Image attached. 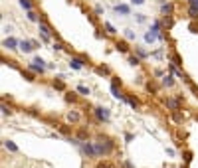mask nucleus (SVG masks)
I'll return each instance as SVG.
<instances>
[{
    "label": "nucleus",
    "instance_id": "obj_1",
    "mask_svg": "<svg viewBox=\"0 0 198 168\" xmlns=\"http://www.w3.org/2000/svg\"><path fill=\"white\" fill-rule=\"evenodd\" d=\"M87 63H89V57L87 56H71V57H69V67L76 69V71L83 69Z\"/></svg>",
    "mask_w": 198,
    "mask_h": 168
},
{
    "label": "nucleus",
    "instance_id": "obj_2",
    "mask_svg": "<svg viewBox=\"0 0 198 168\" xmlns=\"http://www.w3.org/2000/svg\"><path fill=\"white\" fill-rule=\"evenodd\" d=\"M93 115L101 123H109V119H111V113H109V109H105V107H95Z\"/></svg>",
    "mask_w": 198,
    "mask_h": 168
},
{
    "label": "nucleus",
    "instance_id": "obj_3",
    "mask_svg": "<svg viewBox=\"0 0 198 168\" xmlns=\"http://www.w3.org/2000/svg\"><path fill=\"white\" fill-rule=\"evenodd\" d=\"M79 148H81V152H83L85 156H89V158L97 156V154H95V146H93V143H87V140H81V143H79Z\"/></svg>",
    "mask_w": 198,
    "mask_h": 168
},
{
    "label": "nucleus",
    "instance_id": "obj_4",
    "mask_svg": "<svg viewBox=\"0 0 198 168\" xmlns=\"http://www.w3.org/2000/svg\"><path fill=\"white\" fill-rule=\"evenodd\" d=\"M163 103H164V107L170 109V111H178L180 109V101L176 99V97H167V99H163Z\"/></svg>",
    "mask_w": 198,
    "mask_h": 168
},
{
    "label": "nucleus",
    "instance_id": "obj_5",
    "mask_svg": "<svg viewBox=\"0 0 198 168\" xmlns=\"http://www.w3.org/2000/svg\"><path fill=\"white\" fill-rule=\"evenodd\" d=\"M160 14L163 16H174V4L173 2H163L160 4Z\"/></svg>",
    "mask_w": 198,
    "mask_h": 168
},
{
    "label": "nucleus",
    "instance_id": "obj_6",
    "mask_svg": "<svg viewBox=\"0 0 198 168\" xmlns=\"http://www.w3.org/2000/svg\"><path fill=\"white\" fill-rule=\"evenodd\" d=\"M18 50H20V52H24V53H30V52H34L36 48H34V44H32V40H20Z\"/></svg>",
    "mask_w": 198,
    "mask_h": 168
},
{
    "label": "nucleus",
    "instance_id": "obj_7",
    "mask_svg": "<svg viewBox=\"0 0 198 168\" xmlns=\"http://www.w3.org/2000/svg\"><path fill=\"white\" fill-rule=\"evenodd\" d=\"M18 46H20V40H14L10 36L2 42V48H6V50H18Z\"/></svg>",
    "mask_w": 198,
    "mask_h": 168
},
{
    "label": "nucleus",
    "instance_id": "obj_8",
    "mask_svg": "<svg viewBox=\"0 0 198 168\" xmlns=\"http://www.w3.org/2000/svg\"><path fill=\"white\" fill-rule=\"evenodd\" d=\"M115 50L121 52V53H129V50H131V48H129V42H127V40H117V42H115Z\"/></svg>",
    "mask_w": 198,
    "mask_h": 168
},
{
    "label": "nucleus",
    "instance_id": "obj_9",
    "mask_svg": "<svg viewBox=\"0 0 198 168\" xmlns=\"http://www.w3.org/2000/svg\"><path fill=\"white\" fill-rule=\"evenodd\" d=\"M113 10H115L117 14H123V16H129L131 14V6H129V4H115Z\"/></svg>",
    "mask_w": 198,
    "mask_h": 168
},
{
    "label": "nucleus",
    "instance_id": "obj_10",
    "mask_svg": "<svg viewBox=\"0 0 198 168\" xmlns=\"http://www.w3.org/2000/svg\"><path fill=\"white\" fill-rule=\"evenodd\" d=\"M111 93H113V97L119 99V101H125V97H127V93H123L119 85H113V83H111Z\"/></svg>",
    "mask_w": 198,
    "mask_h": 168
},
{
    "label": "nucleus",
    "instance_id": "obj_11",
    "mask_svg": "<svg viewBox=\"0 0 198 168\" xmlns=\"http://www.w3.org/2000/svg\"><path fill=\"white\" fill-rule=\"evenodd\" d=\"M125 103H127V105H131L135 111H139V107H141V103H139V99H137V97H133L131 93H127V97H125Z\"/></svg>",
    "mask_w": 198,
    "mask_h": 168
},
{
    "label": "nucleus",
    "instance_id": "obj_12",
    "mask_svg": "<svg viewBox=\"0 0 198 168\" xmlns=\"http://www.w3.org/2000/svg\"><path fill=\"white\" fill-rule=\"evenodd\" d=\"M28 69H30V71H34L36 75H42V73L46 71V66H40V63L32 61V63H28Z\"/></svg>",
    "mask_w": 198,
    "mask_h": 168
},
{
    "label": "nucleus",
    "instance_id": "obj_13",
    "mask_svg": "<svg viewBox=\"0 0 198 168\" xmlns=\"http://www.w3.org/2000/svg\"><path fill=\"white\" fill-rule=\"evenodd\" d=\"M160 85H163V87H173V85H174V73L164 75V77L160 79Z\"/></svg>",
    "mask_w": 198,
    "mask_h": 168
},
{
    "label": "nucleus",
    "instance_id": "obj_14",
    "mask_svg": "<svg viewBox=\"0 0 198 168\" xmlns=\"http://www.w3.org/2000/svg\"><path fill=\"white\" fill-rule=\"evenodd\" d=\"M52 87L56 89V91H66V81H63L62 77H58V79L52 81Z\"/></svg>",
    "mask_w": 198,
    "mask_h": 168
},
{
    "label": "nucleus",
    "instance_id": "obj_15",
    "mask_svg": "<svg viewBox=\"0 0 198 168\" xmlns=\"http://www.w3.org/2000/svg\"><path fill=\"white\" fill-rule=\"evenodd\" d=\"M145 89L149 91V93H153V95H159V85L154 83L153 79H151V81H147V83H145Z\"/></svg>",
    "mask_w": 198,
    "mask_h": 168
},
{
    "label": "nucleus",
    "instance_id": "obj_16",
    "mask_svg": "<svg viewBox=\"0 0 198 168\" xmlns=\"http://www.w3.org/2000/svg\"><path fill=\"white\" fill-rule=\"evenodd\" d=\"M135 56H139L141 59H147V57H151V53H149L143 46H135Z\"/></svg>",
    "mask_w": 198,
    "mask_h": 168
},
{
    "label": "nucleus",
    "instance_id": "obj_17",
    "mask_svg": "<svg viewBox=\"0 0 198 168\" xmlns=\"http://www.w3.org/2000/svg\"><path fill=\"white\" fill-rule=\"evenodd\" d=\"M95 73H97V75H105V77H111V69L107 66H97V67H95Z\"/></svg>",
    "mask_w": 198,
    "mask_h": 168
},
{
    "label": "nucleus",
    "instance_id": "obj_18",
    "mask_svg": "<svg viewBox=\"0 0 198 168\" xmlns=\"http://www.w3.org/2000/svg\"><path fill=\"white\" fill-rule=\"evenodd\" d=\"M20 73H22V77L26 81H36V73L30 71V69H20Z\"/></svg>",
    "mask_w": 198,
    "mask_h": 168
},
{
    "label": "nucleus",
    "instance_id": "obj_19",
    "mask_svg": "<svg viewBox=\"0 0 198 168\" xmlns=\"http://www.w3.org/2000/svg\"><path fill=\"white\" fill-rule=\"evenodd\" d=\"M103 30H105L109 36H117V30H115V26L111 24V22H103Z\"/></svg>",
    "mask_w": 198,
    "mask_h": 168
},
{
    "label": "nucleus",
    "instance_id": "obj_20",
    "mask_svg": "<svg viewBox=\"0 0 198 168\" xmlns=\"http://www.w3.org/2000/svg\"><path fill=\"white\" fill-rule=\"evenodd\" d=\"M76 91H77L79 95H85V97H87V95H91V89H89L87 85H81V83H79L77 87H76Z\"/></svg>",
    "mask_w": 198,
    "mask_h": 168
},
{
    "label": "nucleus",
    "instance_id": "obj_21",
    "mask_svg": "<svg viewBox=\"0 0 198 168\" xmlns=\"http://www.w3.org/2000/svg\"><path fill=\"white\" fill-rule=\"evenodd\" d=\"M79 119H81V115H79L77 111H69L67 113V121L69 123H79Z\"/></svg>",
    "mask_w": 198,
    "mask_h": 168
},
{
    "label": "nucleus",
    "instance_id": "obj_22",
    "mask_svg": "<svg viewBox=\"0 0 198 168\" xmlns=\"http://www.w3.org/2000/svg\"><path fill=\"white\" fill-rule=\"evenodd\" d=\"M66 101L67 103H77V91H66Z\"/></svg>",
    "mask_w": 198,
    "mask_h": 168
},
{
    "label": "nucleus",
    "instance_id": "obj_23",
    "mask_svg": "<svg viewBox=\"0 0 198 168\" xmlns=\"http://www.w3.org/2000/svg\"><path fill=\"white\" fill-rule=\"evenodd\" d=\"M18 4L22 6L26 12H30V10H34V4H32V0H18Z\"/></svg>",
    "mask_w": 198,
    "mask_h": 168
},
{
    "label": "nucleus",
    "instance_id": "obj_24",
    "mask_svg": "<svg viewBox=\"0 0 198 168\" xmlns=\"http://www.w3.org/2000/svg\"><path fill=\"white\" fill-rule=\"evenodd\" d=\"M52 50H56V52H66L67 48L63 46V44H62L60 40H53V42H52Z\"/></svg>",
    "mask_w": 198,
    "mask_h": 168
},
{
    "label": "nucleus",
    "instance_id": "obj_25",
    "mask_svg": "<svg viewBox=\"0 0 198 168\" xmlns=\"http://www.w3.org/2000/svg\"><path fill=\"white\" fill-rule=\"evenodd\" d=\"M154 40H159V36H157V34H153L151 30H149V32H145V42H147V44H153Z\"/></svg>",
    "mask_w": 198,
    "mask_h": 168
},
{
    "label": "nucleus",
    "instance_id": "obj_26",
    "mask_svg": "<svg viewBox=\"0 0 198 168\" xmlns=\"http://www.w3.org/2000/svg\"><path fill=\"white\" fill-rule=\"evenodd\" d=\"M188 18H190V20H198V8L188 6Z\"/></svg>",
    "mask_w": 198,
    "mask_h": 168
},
{
    "label": "nucleus",
    "instance_id": "obj_27",
    "mask_svg": "<svg viewBox=\"0 0 198 168\" xmlns=\"http://www.w3.org/2000/svg\"><path fill=\"white\" fill-rule=\"evenodd\" d=\"M129 66H133V67L141 66V57L139 56H129Z\"/></svg>",
    "mask_w": 198,
    "mask_h": 168
},
{
    "label": "nucleus",
    "instance_id": "obj_28",
    "mask_svg": "<svg viewBox=\"0 0 198 168\" xmlns=\"http://www.w3.org/2000/svg\"><path fill=\"white\" fill-rule=\"evenodd\" d=\"M170 113H173V119H174L176 123H182V121H184V115L180 113V109H178V111H170Z\"/></svg>",
    "mask_w": 198,
    "mask_h": 168
},
{
    "label": "nucleus",
    "instance_id": "obj_29",
    "mask_svg": "<svg viewBox=\"0 0 198 168\" xmlns=\"http://www.w3.org/2000/svg\"><path fill=\"white\" fill-rule=\"evenodd\" d=\"M28 20H30V22H36V24H38L40 20H42V16L38 18V14H36L34 10H30V12H28Z\"/></svg>",
    "mask_w": 198,
    "mask_h": 168
},
{
    "label": "nucleus",
    "instance_id": "obj_30",
    "mask_svg": "<svg viewBox=\"0 0 198 168\" xmlns=\"http://www.w3.org/2000/svg\"><path fill=\"white\" fill-rule=\"evenodd\" d=\"M4 146H6L8 150H12V152H18V146H16L12 140H4Z\"/></svg>",
    "mask_w": 198,
    "mask_h": 168
},
{
    "label": "nucleus",
    "instance_id": "obj_31",
    "mask_svg": "<svg viewBox=\"0 0 198 168\" xmlns=\"http://www.w3.org/2000/svg\"><path fill=\"white\" fill-rule=\"evenodd\" d=\"M125 40H127V42H133V40H135V32L127 28V30H125Z\"/></svg>",
    "mask_w": 198,
    "mask_h": 168
},
{
    "label": "nucleus",
    "instance_id": "obj_32",
    "mask_svg": "<svg viewBox=\"0 0 198 168\" xmlns=\"http://www.w3.org/2000/svg\"><path fill=\"white\" fill-rule=\"evenodd\" d=\"M135 20L139 24H145L147 22V18H145V14H135Z\"/></svg>",
    "mask_w": 198,
    "mask_h": 168
},
{
    "label": "nucleus",
    "instance_id": "obj_33",
    "mask_svg": "<svg viewBox=\"0 0 198 168\" xmlns=\"http://www.w3.org/2000/svg\"><path fill=\"white\" fill-rule=\"evenodd\" d=\"M2 115H12V109L6 107V103H2Z\"/></svg>",
    "mask_w": 198,
    "mask_h": 168
},
{
    "label": "nucleus",
    "instance_id": "obj_34",
    "mask_svg": "<svg viewBox=\"0 0 198 168\" xmlns=\"http://www.w3.org/2000/svg\"><path fill=\"white\" fill-rule=\"evenodd\" d=\"M58 129H60V133H63V134H69V133H71V129L66 127V125H62V127H58Z\"/></svg>",
    "mask_w": 198,
    "mask_h": 168
},
{
    "label": "nucleus",
    "instance_id": "obj_35",
    "mask_svg": "<svg viewBox=\"0 0 198 168\" xmlns=\"http://www.w3.org/2000/svg\"><path fill=\"white\" fill-rule=\"evenodd\" d=\"M77 137H79V140H87V131H79Z\"/></svg>",
    "mask_w": 198,
    "mask_h": 168
},
{
    "label": "nucleus",
    "instance_id": "obj_36",
    "mask_svg": "<svg viewBox=\"0 0 198 168\" xmlns=\"http://www.w3.org/2000/svg\"><path fill=\"white\" fill-rule=\"evenodd\" d=\"M190 160H192V152H190V150H186V152H184V162L188 164Z\"/></svg>",
    "mask_w": 198,
    "mask_h": 168
},
{
    "label": "nucleus",
    "instance_id": "obj_37",
    "mask_svg": "<svg viewBox=\"0 0 198 168\" xmlns=\"http://www.w3.org/2000/svg\"><path fill=\"white\" fill-rule=\"evenodd\" d=\"M95 168H113V166H111L109 162H103V160H101V162H99V164L95 166Z\"/></svg>",
    "mask_w": 198,
    "mask_h": 168
},
{
    "label": "nucleus",
    "instance_id": "obj_38",
    "mask_svg": "<svg viewBox=\"0 0 198 168\" xmlns=\"http://www.w3.org/2000/svg\"><path fill=\"white\" fill-rule=\"evenodd\" d=\"M154 77H164V71L163 69H154Z\"/></svg>",
    "mask_w": 198,
    "mask_h": 168
},
{
    "label": "nucleus",
    "instance_id": "obj_39",
    "mask_svg": "<svg viewBox=\"0 0 198 168\" xmlns=\"http://www.w3.org/2000/svg\"><path fill=\"white\" fill-rule=\"evenodd\" d=\"M87 18H89V22H91V24H97V18H95V14H87Z\"/></svg>",
    "mask_w": 198,
    "mask_h": 168
},
{
    "label": "nucleus",
    "instance_id": "obj_40",
    "mask_svg": "<svg viewBox=\"0 0 198 168\" xmlns=\"http://www.w3.org/2000/svg\"><path fill=\"white\" fill-rule=\"evenodd\" d=\"M95 14H103V6H101V4L95 6Z\"/></svg>",
    "mask_w": 198,
    "mask_h": 168
},
{
    "label": "nucleus",
    "instance_id": "obj_41",
    "mask_svg": "<svg viewBox=\"0 0 198 168\" xmlns=\"http://www.w3.org/2000/svg\"><path fill=\"white\" fill-rule=\"evenodd\" d=\"M131 4H135V6H141V4H145V0H131Z\"/></svg>",
    "mask_w": 198,
    "mask_h": 168
},
{
    "label": "nucleus",
    "instance_id": "obj_42",
    "mask_svg": "<svg viewBox=\"0 0 198 168\" xmlns=\"http://www.w3.org/2000/svg\"><path fill=\"white\" fill-rule=\"evenodd\" d=\"M188 6H194V8H198V0H188Z\"/></svg>",
    "mask_w": 198,
    "mask_h": 168
},
{
    "label": "nucleus",
    "instance_id": "obj_43",
    "mask_svg": "<svg viewBox=\"0 0 198 168\" xmlns=\"http://www.w3.org/2000/svg\"><path fill=\"white\" fill-rule=\"evenodd\" d=\"M188 85H190V89H192V93H196V95H198V87H196V85H194V83H188Z\"/></svg>",
    "mask_w": 198,
    "mask_h": 168
},
{
    "label": "nucleus",
    "instance_id": "obj_44",
    "mask_svg": "<svg viewBox=\"0 0 198 168\" xmlns=\"http://www.w3.org/2000/svg\"><path fill=\"white\" fill-rule=\"evenodd\" d=\"M125 140H127V143H131V140H133V134L127 133V134H125Z\"/></svg>",
    "mask_w": 198,
    "mask_h": 168
},
{
    "label": "nucleus",
    "instance_id": "obj_45",
    "mask_svg": "<svg viewBox=\"0 0 198 168\" xmlns=\"http://www.w3.org/2000/svg\"><path fill=\"white\" fill-rule=\"evenodd\" d=\"M95 38H97V40H101V38H105V34H101V32H95Z\"/></svg>",
    "mask_w": 198,
    "mask_h": 168
},
{
    "label": "nucleus",
    "instance_id": "obj_46",
    "mask_svg": "<svg viewBox=\"0 0 198 168\" xmlns=\"http://www.w3.org/2000/svg\"><path fill=\"white\" fill-rule=\"evenodd\" d=\"M194 119H196V123H198V113H196V117H194Z\"/></svg>",
    "mask_w": 198,
    "mask_h": 168
}]
</instances>
